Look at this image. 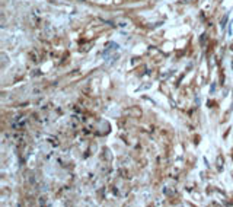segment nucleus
<instances>
[{"instance_id": "3", "label": "nucleus", "mask_w": 233, "mask_h": 207, "mask_svg": "<svg viewBox=\"0 0 233 207\" xmlns=\"http://www.w3.org/2000/svg\"><path fill=\"white\" fill-rule=\"evenodd\" d=\"M232 69H233V63H232Z\"/></svg>"}, {"instance_id": "4", "label": "nucleus", "mask_w": 233, "mask_h": 207, "mask_svg": "<svg viewBox=\"0 0 233 207\" xmlns=\"http://www.w3.org/2000/svg\"><path fill=\"white\" fill-rule=\"evenodd\" d=\"M232 50H233V44H232Z\"/></svg>"}, {"instance_id": "1", "label": "nucleus", "mask_w": 233, "mask_h": 207, "mask_svg": "<svg viewBox=\"0 0 233 207\" xmlns=\"http://www.w3.org/2000/svg\"><path fill=\"white\" fill-rule=\"evenodd\" d=\"M226 22H227V15H224V18H223V20H221V27H224Z\"/></svg>"}, {"instance_id": "2", "label": "nucleus", "mask_w": 233, "mask_h": 207, "mask_svg": "<svg viewBox=\"0 0 233 207\" xmlns=\"http://www.w3.org/2000/svg\"><path fill=\"white\" fill-rule=\"evenodd\" d=\"M40 204H41V206H44V204H45V197H41V198H40Z\"/></svg>"}]
</instances>
